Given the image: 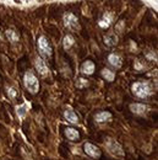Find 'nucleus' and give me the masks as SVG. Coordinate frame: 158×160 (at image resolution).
Masks as SVG:
<instances>
[{
  "mask_svg": "<svg viewBox=\"0 0 158 160\" xmlns=\"http://www.w3.org/2000/svg\"><path fill=\"white\" fill-rule=\"evenodd\" d=\"M23 84L25 88L31 92V94H37L40 90V80L32 73V72H26L23 75Z\"/></svg>",
  "mask_w": 158,
  "mask_h": 160,
  "instance_id": "nucleus-1",
  "label": "nucleus"
},
{
  "mask_svg": "<svg viewBox=\"0 0 158 160\" xmlns=\"http://www.w3.org/2000/svg\"><path fill=\"white\" fill-rule=\"evenodd\" d=\"M131 90H132V94L138 98V99H146L151 95L152 90H151V86L147 84V82H143V81H137V82H134L132 86H131Z\"/></svg>",
  "mask_w": 158,
  "mask_h": 160,
  "instance_id": "nucleus-2",
  "label": "nucleus"
},
{
  "mask_svg": "<svg viewBox=\"0 0 158 160\" xmlns=\"http://www.w3.org/2000/svg\"><path fill=\"white\" fill-rule=\"evenodd\" d=\"M104 144H105L107 150H108L112 155H114V157H124V149H123V147H121L115 139H113V138H107Z\"/></svg>",
  "mask_w": 158,
  "mask_h": 160,
  "instance_id": "nucleus-3",
  "label": "nucleus"
},
{
  "mask_svg": "<svg viewBox=\"0 0 158 160\" xmlns=\"http://www.w3.org/2000/svg\"><path fill=\"white\" fill-rule=\"evenodd\" d=\"M38 49H40V53L43 57H45V58L52 57V53H53L52 47H50L49 42L47 41V38L44 36H40L38 38Z\"/></svg>",
  "mask_w": 158,
  "mask_h": 160,
  "instance_id": "nucleus-4",
  "label": "nucleus"
},
{
  "mask_svg": "<svg viewBox=\"0 0 158 160\" xmlns=\"http://www.w3.org/2000/svg\"><path fill=\"white\" fill-rule=\"evenodd\" d=\"M64 25H65V27H67L71 31L79 30V19L74 14L67 12L64 15Z\"/></svg>",
  "mask_w": 158,
  "mask_h": 160,
  "instance_id": "nucleus-5",
  "label": "nucleus"
},
{
  "mask_svg": "<svg viewBox=\"0 0 158 160\" xmlns=\"http://www.w3.org/2000/svg\"><path fill=\"white\" fill-rule=\"evenodd\" d=\"M83 150H85V153H86L88 157H91V158H100V157H102L100 149L97 148V147H96L95 144H92V143H85Z\"/></svg>",
  "mask_w": 158,
  "mask_h": 160,
  "instance_id": "nucleus-6",
  "label": "nucleus"
},
{
  "mask_svg": "<svg viewBox=\"0 0 158 160\" xmlns=\"http://www.w3.org/2000/svg\"><path fill=\"white\" fill-rule=\"evenodd\" d=\"M95 69H96V67H95V63H93L92 60H86V62H83L82 65H81V72H82L85 75H91V74H93V73H95Z\"/></svg>",
  "mask_w": 158,
  "mask_h": 160,
  "instance_id": "nucleus-7",
  "label": "nucleus"
},
{
  "mask_svg": "<svg viewBox=\"0 0 158 160\" xmlns=\"http://www.w3.org/2000/svg\"><path fill=\"white\" fill-rule=\"evenodd\" d=\"M35 65H36V69L38 70V73H40V75H47L48 74V67H47V64L44 63V60L42 59V58H36L35 60Z\"/></svg>",
  "mask_w": 158,
  "mask_h": 160,
  "instance_id": "nucleus-8",
  "label": "nucleus"
},
{
  "mask_svg": "<svg viewBox=\"0 0 158 160\" xmlns=\"http://www.w3.org/2000/svg\"><path fill=\"white\" fill-rule=\"evenodd\" d=\"M112 113L108 112V111H100V112H97L95 115V121L98 122V123H103V122H108V121L112 120Z\"/></svg>",
  "mask_w": 158,
  "mask_h": 160,
  "instance_id": "nucleus-9",
  "label": "nucleus"
},
{
  "mask_svg": "<svg viewBox=\"0 0 158 160\" xmlns=\"http://www.w3.org/2000/svg\"><path fill=\"white\" fill-rule=\"evenodd\" d=\"M130 110H131V112L132 113H136V115H143L147 110H148V107L146 106V105H143V103H131L130 105Z\"/></svg>",
  "mask_w": 158,
  "mask_h": 160,
  "instance_id": "nucleus-10",
  "label": "nucleus"
},
{
  "mask_svg": "<svg viewBox=\"0 0 158 160\" xmlns=\"http://www.w3.org/2000/svg\"><path fill=\"white\" fill-rule=\"evenodd\" d=\"M108 63L112 65V67H114V68H121V65H123V62H121V58L119 57L118 54H115V53H112V54H109L108 56Z\"/></svg>",
  "mask_w": 158,
  "mask_h": 160,
  "instance_id": "nucleus-11",
  "label": "nucleus"
},
{
  "mask_svg": "<svg viewBox=\"0 0 158 160\" xmlns=\"http://www.w3.org/2000/svg\"><path fill=\"white\" fill-rule=\"evenodd\" d=\"M64 134H65V137H66L69 140H77L80 138L79 131H77V129H75V128H71V127L65 128Z\"/></svg>",
  "mask_w": 158,
  "mask_h": 160,
  "instance_id": "nucleus-12",
  "label": "nucleus"
},
{
  "mask_svg": "<svg viewBox=\"0 0 158 160\" xmlns=\"http://www.w3.org/2000/svg\"><path fill=\"white\" fill-rule=\"evenodd\" d=\"M64 117L66 118L67 122H70V123H72V124H76V123L79 122L77 115H76L72 110H65V112H64Z\"/></svg>",
  "mask_w": 158,
  "mask_h": 160,
  "instance_id": "nucleus-13",
  "label": "nucleus"
},
{
  "mask_svg": "<svg viewBox=\"0 0 158 160\" xmlns=\"http://www.w3.org/2000/svg\"><path fill=\"white\" fill-rule=\"evenodd\" d=\"M104 43H105V46H108V47L115 46V44L118 43V37H117V35H115V33H108V35H105V36H104Z\"/></svg>",
  "mask_w": 158,
  "mask_h": 160,
  "instance_id": "nucleus-14",
  "label": "nucleus"
},
{
  "mask_svg": "<svg viewBox=\"0 0 158 160\" xmlns=\"http://www.w3.org/2000/svg\"><path fill=\"white\" fill-rule=\"evenodd\" d=\"M5 35H6V38L10 41L11 43H15V42H17V41L20 40V36H19V33H17L15 30H12V28H9V30H6Z\"/></svg>",
  "mask_w": 158,
  "mask_h": 160,
  "instance_id": "nucleus-15",
  "label": "nucleus"
},
{
  "mask_svg": "<svg viewBox=\"0 0 158 160\" xmlns=\"http://www.w3.org/2000/svg\"><path fill=\"white\" fill-rule=\"evenodd\" d=\"M102 77L104 78L105 80H108V81H113V80L115 79V73L113 72V70H110V69H107V68H104L103 70H102Z\"/></svg>",
  "mask_w": 158,
  "mask_h": 160,
  "instance_id": "nucleus-16",
  "label": "nucleus"
},
{
  "mask_svg": "<svg viewBox=\"0 0 158 160\" xmlns=\"http://www.w3.org/2000/svg\"><path fill=\"white\" fill-rule=\"evenodd\" d=\"M75 43V40H74V37L71 36V35H66L65 37H64V41H63V47L65 48V49H69V48H71V46Z\"/></svg>",
  "mask_w": 158,
  "mask_h": 160,
  "instance_id": "nucleus-17",
  "label": "nucleus"
},
{
  "mask_svg": "<svg viewBox=\"0 0 158 160\" xmlns=\"http://www.w3.org/2000/svg\"><path fill=\"white\" fill-rule=\"evenodd\" d=\"M88 85H90L88 80L85 79V78H79L77 81H76V88H77V89H85V88H87Z\"/></svg>",
  "mask_w": 158,
  "mask_h": 160,
  "instance_id": "nucleus-18",
  "label": "nucleus"
},
{
  "mask_svg": "<svg viewBox=\"0 0 158 160\" xmlns=\"http://www.w3.org/2000/svg\"><path fill=\"white\" fill-rule=\"evenodd\" d=\"M98 23H99V26H100V27H103V28L108 27V26L110 25V16L105 14V15H104V18H103V19H100V21H99Z\"/></svg>",
  "mask_w": 158,
  "mask_h": 160,
  "instance_id": "nucleus-19",
  "label": "nucleus"
},
{
  "mask_svg": "<svg viewBox=\"0 0 158 160\" xmlns=\"http://www.w3.org/2000/svg\"><path fill=\"white\" fill-rule=\"evenodd\" d=\"M27 105H21L19 106L17 108H16V113H17V116L19 117H25V115H26V112H27Z\"/></svg>",
  "mask_w": 158,
  "mask_h": 160,
  "instance_id": "nucleus-20",
  "label": "nucleus"
},
{
  "mask_svg": "<svg viewBox=\"0 0 158 160\" xmlns=\"http://www.w3.org/2000/svg\"><path fill=\"white\" fill-rule=\"evenodd\" d=\"M6 90H7V95H9V98H10V99H12V100H14V99L17 96V90H16L15 88H7Z\"/></svg>",
  "mask_w": 158,
  "mask_h": 160,
  "instance_id": "nucleus-21",
  "label": "nucleus"
},
{
  "mask_svg": "<svg viewBox=\"0 0 158 160\" xmlns=\"http://www.w3.org/2000/svg\"><path fill=\"white\" fill-rule=\"evenodd\" d=\"M0 41H1V35H0Z\"/></svg>",
  "mask_w": 158,
  "mask_h": 160,
  "instance_id": "nucleus-22",
  "label": "nucleus"
}]
</instances>
